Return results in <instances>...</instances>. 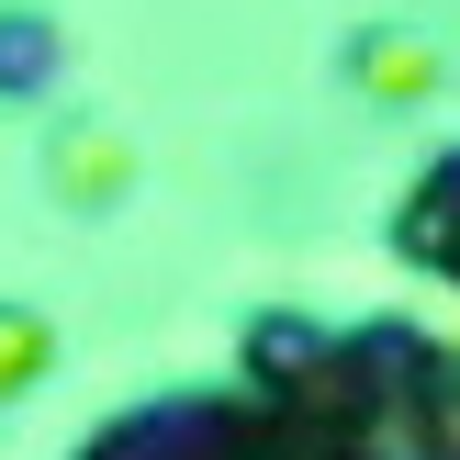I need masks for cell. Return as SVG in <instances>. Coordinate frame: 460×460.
Returning a JSON list of instances; mask_svg holds the SVG:
<instances>
[{
    "mask_svg": "<svg viewBox=\"0 0 460 460\" xmlns=\"http://www.w3.org/2000/svg\"><path fill=\"white\" fill-rule=\"evenodd\" d=\"M12 371H34V326H0V382Z\"/></svg>",
    "mask_w": 460,
    "mask_h": 460,
    "instance_id": "cell-1",
    "label": "cell"
}]
</instances>
